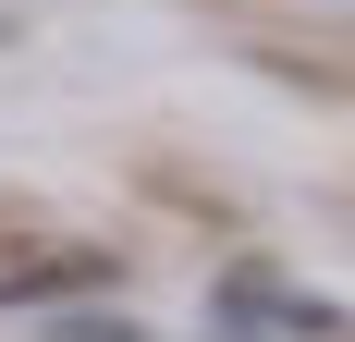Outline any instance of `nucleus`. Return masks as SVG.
<instances>
[{
  "label": "nucleus",
  "mask_w": 355,
  "mask_h": 342,
  "mask_svg": "<svg viewBox=\"0 0 355 342\" xmlns=\"http://www.w3.org/2000/svg\"><path fill=\"white\" fill-rule=\"evenodd\" d=\"M62 342H147L135 318H62Z\"/></svg>",
  "instance_id": "obj_2"
},
{
  "label": "nucleus",
  "mask_w": 355,
  "mask_h": 342,
  "mask_svg": "<svg viewBox=\"0 0 355 342\" xmlns=\"http://www.w3.org/2000/svg\"><path fill=\"white\" fill-rule=\"evenodd\" d=\"M86 281H110V257H37V269L0 281V306H49V294H86Z\"/></svg>",
  "instance_id": "obj_1"
}]
</instances>
